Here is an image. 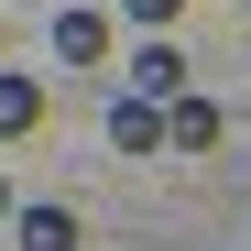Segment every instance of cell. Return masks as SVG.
<instances>
[{
	"label": "cell",
	"instance_id": "1",
	"mask_svg": "<svg viewBox=\"0 0 251 251\" xmlns=\"http://www.w3.org/2000/svg\"><path fill=\"white\" fill-rule=\"evenodd\" d=\"M219 131H229V120H219V99H197V88H175V99H164V142H175V153H219Z\"/></svg>",
	"mask_w": 251,
	"mask_h": 251
},
{
	"label": "cell",
	"instance_id": "2",
	"mask_svg": "<svg viewBox=\"0 0 251 251\" xmlns=\"http://www.w3.org/2000/svg\"><path fill=\"white\" fill-rule=\"evenodd\" d=\"M55 66H109V11H55Z\"/></svg>",
	"mask_w": 251,
	"mask_h": 251
},
{
	"label": "cell",
	"instance_id": "3",
	"mask_svg": "<svg viewBox=\"0 0 251 251\" xmlns=\"http://www.w3.org/2000/svg\"><path fill=\"white\" fill-rule=\"evenodd\" d=\"M109 153H164V99H109Z\"/></svg>",
	"mask_w": 251,
	"mask_h": 251
},
{
	"label": "cell",
	"instance_id": "4",
	"mask_svg": "<svg viewBox=\"0 0 251 251\" xmlns=\"http://www.w3.org/2000/svg\"><path fill=\"white\" fill-rule=\"evenodd\" d=\"M22 131H44V88L22 66H0V142H22Z\"/></svg>",
	"mask_w": 251,
	"mask_h": 251
},
{
	"label": "cell",
	"instance_id": "5",
	"mask_svg": "<svg viewBox=\"0 0 251 251\" xmlns=\"http://www.w3.org/2000/svg\"><path fill=\"white\" fill-rule=\"evenodd\" d=\"M11 240H22V251H76V219H66V207H22Z\"/></svg>",
	"mask_w": 251,
	"mask_h": 251
},
{
	"label": "cell",
	"instance_id": "6",
	"mask_svg": "<svg viewBox=\"0 0 251 251\" xmlns=\"http://www.w3.org/2000/svg\"><path fill=\"white\" fill-rule=\"evenodd\" d=\"M131 88H142V99H175V88H186V55H175V44H142Z\"/></svg>",
	"mask_w": 251,
	"mask_h": 251
},
{
	"label": "cell",
	"instance_id": "7",
	"mask_svg": "<svg viewBox=\"0 0 251 251\" xmlns=\"http://www.w3.org/2000/svg\"><path fill=\"white\" fill-rule=\"evenodd\" d=\"M120 11H131V22H153V33H175V22H186V0H120Z\"/></svg>",
	"mask_w": 251,
	"mask_h": 251
},
{
	"label": "cell",
	"instance_id": "8",
	"mask_svg": "<svg viewBox=\"0 0 251 251\" xmlns=\"http://www.w3.org/2000/svg\"><path fill=\"white\" fill-rule=\"evenodd\" d=\"M0 219H11V175H0Z\"/></svg>",
	"mask_w": 251,
	"mask_h": 251
},
{
	"label": "cell",
	"instance_id": "9",
	"mask_svg": "<svg viewBox=\"0 0 251 251\" xmlns=\"http://www.w3.org/2000/svg\"><path fill=\"white\" fill-rule=\"evenodd\" d=\"M22 11H44V0H22Z\"/></svg>",
	"mask_w": 251,
	"mask_h": 251
}]
</instances>
